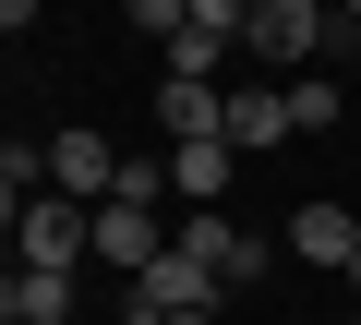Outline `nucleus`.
<instances>
[{
    "label": "nucleus",
    "mask_w": 361,
    "mask_h": 325,
    "mask_svg": "<svg viewBox=\"0 0 361 325\" xmlns=\"http://www.w3.org/2000/svg\"><path fill=\"white\" fill-rule=\"evenodd\" d=\"M85 253H97V205L37 193V205H25V229H13V265H25V277H73Z\"/></svg>",
    "instance_id": "1"
},
{
    "label": "nucleus",
    "mask_w": 361,
    "mask_h": 325,
    "mask_svg": "<svg viewBox=\"0 0 361 325\" xmlns=\"http://www.w3.org/2000/svg\"><path fill=\"white\" fill-rule=\"evenodd\" d=\"M217 301H229V289H217V277H205L193 253L169 241V253H157V265L133 277V301H121V325H157V313H217Z\"/></svg>",
    "instance_id": "2"
},
{
    "label": "nucleus",
    "mask_w": 361,
    "mask_h": 325,
    "mask_svg": "<svg viewBox=\"0 0 361 325\" xmlns=\"http://www.w3.org/2000/svg\"><path fill=\"white\" fill-rule=\"evenodd\" d=\"M180 253H193V265H205L217 289H253V277L277 265V241H265V229H241V217H217V205H205L193 229H180Z\"/></svg>",
    "instance_id": "3"
},
{
    "label": "nucleus",
    "mask_w": 361,
    "mask_h": 325,
    "mask_svg": "<svg viewBox=\"0 0 361 325\" xmlns=\"http://www.w3.org/2000/svg\"><path fill=\"white\" fill-rule=\"evenodd\" d=\"M109 181H121V145H109V133H49V193L109 205Z\"/></svg>",
    "instance_id": "4"
},
{
    "label": "nucleus",
    "mask_w": 361,
    "mask_h": 325,
    "mask_svg": "<svg viewBox=\"0 0 361 325\" xmlns=\"http://www.w3.org/2000/svg\"><path fill=\"white\" fill-rule=\"evenodd\" d=\"M241 49H253V61H277V73H301V61L325 49V0H265Z\"/></svg>",
    "instance_id": "5"
},
{
    "label": "nucleus",
    "mask_w": 361,
    "mask_h": 325,
    "mask_svg": "<svg viewBox=\"0 0 361 325\" xmlns=\"http://www.w3.org/2000/svg\"><path fill=\"white\" fill-rule=\"evenodd\" d=\"M169 241H157V205H97V265H121V277H145Z\"/></svg>",
    "instance_id": "6"
},
{
    "label": "nucleus",
    "mask_w": 361,
    "mask_h": 325,
    "mask_svg": "<svg viewBox=\"0 0 361 325\" xmlns=\"http://www.w3.org/2000/svg\"><path fill=\"white\" fill-rule=\"evenodd\" d=\"M289 253H301V265H337V277H349V253H361V217H349V205H325V193H313V205H301V217H289Z\"/></svg>",
    "instance_id": "7"
},
{
    "label": "nucleus",
    "mask_w": 361,
    "mask_h": 325,
    "mask_svg": "<svg viewBox=\"0 0 361 325\" xmlns=\"http://www.w3.org/2000/svg\"><path fill=\"white\" fill-rule=\"evenodd\" d=\"M157 133H169V145H217V133H229V97H217V85H169V97H157Z\"/></svg>",
    "instance_id": "8"
},
{
    "label": "nucleus",
    "mask_w": 361,
    "mask_h": 325,
    "mask_svg": "<svg viewBox=\"0 0 361 325\" xmlns=\"http://www.w3.org/2000/svg\"><path fill=\"white\" fill-rule=\"evenodd\" d=\"M229 181H241V145H229V133H217V145H169V193H205V205H217Z\"/></svg>",
    "instance_id": "9"
},
{
    "label": "nucleus",
    "mask_w": 361,
    "mask_h": 325,
    "mask_svg": "<svg viewBox=\"0 0 361 325\" xmlns=\"http://www.w3.org/2000/svg\"><path fill=\"white\" fill-rule=\"evenodd\" d=\"M229 49H241V37H217V25H180L157 61H169V85H217V73H229Z\"/></svg>",
    "instance_id": "10"
},
{
    "label": "nucleus",
    "mask_w": 361,
    "mask_h": 325,
    "mask_svg": "<svg viewBox=\"0 0 361 325\" xmlns=\"http://www.w3.org/2000/svg\"><path fill=\"white\" fill-rule=\"evenodd\" d=\"M229 145H241V157L289 145V97H229Z\"/></svg>",
    "instance_id": "11"
},
{
    "label": "nucleus",
    "mask_w": 361,
    "mask_h": 325,
    "mask_svg": "<svg viewBox=\"0 0 361 325\" xmlns=\"http://www.w3.org/2000/svg\"><path fill=\"white\" fill-rule=\"evenodd\" d=\"M277 97H289V133H337V85L325 73H289Z\"/></svg>",
    "instance_id": "12"
},
{
    "label": "nucleus",
    "mask_w": 361,
    "mask_h": 325,
    "mask_svg": "<svg viewBox=\"0 0 361 325\" xmlns=\"http://www.w3.org/2000/svg\"><path fill=\"white\" fill-rule=\"evenodd\" d=\"M61 313H73V277H25V313L13 325H61Z\"/></svg>",
    "instance_id": "13"
},
{
    "label": "nucleus",
    "mask_w": 361,
    "mask_h": 325,
    "mask_svg": "<svg viewBox=\"0 0 361 325\" xmlns=\"http://www.w3.org/2000/svg\"><path fill=\"white\" fill-rule=\"evenodd\" d=\"M180 25H193V0H133V37H157V49H169Z\"/></svg>",
    "instance_id": "14"
},
{
    "label": "nucleus",
    "mask_w": 361,
    "mask_h": 325,
    "mask_svg": "<svg viewBox=\"0 0 361 325\" xmlns=\"http://www.w3.org/2000/svg\"><path fill=\"white\" fill-rule=\"evenodd\" d=\"M253 13L265 0H193V25H217V37H253Z\"/></svg>",
    "instance_id": "15"
},
{
    "label": "nucleus",
    "mask_w": 361,
    "mask_h": 325,
    "mask_svg": "<svg viewBox=\"0 0 361 325\" xmlns=\"http://www.w3.org/2000/svg\"><path fill=\"white\" fill-rule=\"evenodd\" d=\"M25 313V265H13V241H0V325Z\"/></svg>",
    "instance_id": "16"
},
{
    "label": "nucleus",
    "mask_w": 361,
    "mask_h": 325,
    "mask_svg": "<svg viewBox=\"0 0 361 325\" xmlns=\"http://www.w3.org/2000/svg\"><path fill=\"white\" fill-rule=\"evenodd\" d=\"M25 205H37V193H25L13 169H0V241H13V229H25Z\"/></svg>",
    "instance_id": "17"
},
{
    "label": "nucleus",
    "mask_w": 361,
    "mask_h": 325,
    "mask_svg": "<svg viewBox=\"0 0 361 325\" xmlns=\"http://www.w3.org/2000/svg\"><path fill=\"white\" fill-rule=\"evenodd\" d=\"M337 25H349V37H361V0H337Z\"/></svg>",
    "instance_id": "18"
},
{
    "label": "nucleus",
    "mask_w": 361,
    "mask_h": 325,
    "mask_svg": "<svg viewBox=\"0 0 361 325\" xmlns=\"http://www.w3.org/2000/svg\"><path fill=\"white\" fill-rule=\"evenodd\" d=\"M157 325H217V313H157Z\"/></svg>",
    "instance_id": "19"
},
{
    "label": "nucleus",
    "mask_w": 361,
    "mask_h": 325,
    "mask_svg": "<svg viewBox=\"0 0 361 325\" xmlns=\"http://www.w3.org/2000/svg\"><path fill=\"white\" fill-rule=\"evenodd\" d=\"M349 289H361V253H349Z\"/></svg>",
    "instance_id": "20"
}]
</instances>
